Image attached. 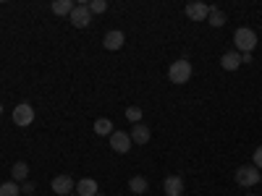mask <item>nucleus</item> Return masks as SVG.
Instances as JSON below:
<instances>
[{
    "mask_svg": "<svg viewBox=\"0 0 262 196\" xmlns=\"http://www.w3.org/2000/svg\"><path fill=\"white\" fill-rule=\"evenodd\" d=\"M221 65H223L226 71H236L238 65H242V53H236V50L226 53V55L221 58Z\"/></svg>",
    "mask_w": 262,
    "mask_h": 196,
    "instance_id": "nucleus-13",
    "label": "nucleus"
},
{
    "mask_svg": "<svg viewBox=\"0 0 262 196\" xmlns=\"http://www.w3.org/2000/svg\"><path fill=\"white\" fill-rule=\"evenodd\" d=\"M76 6H90V0H74Z\"/></svg>",
    "mask_w": 262,
    "mask_h": 196,
    "instance_id": "nucleus-24",
    "label": "nucleus"
},
{
    "mask_svg": "<svg viewBox=\"0 0 262 196\" xmlns=\"http://www.w3.org/2000/svg\"><path fill=\"white\" fill-rule=\"evenodd\" d=\"M131 141H134V144H139V146H144L149 139H152V131L144 126V123H134V128H131Z\"/></svg>",
    "mask_w": 262,
    "mask_h": 196,
    "instance_id": "nucleus-11",
    "label": "nucleus"
},
{
    "mask_svg": "<svg viewBox=\"0 0 262 196\" xmlns=\"http://www.w3.org/2000/svg\"><path fill=\"white\" fill-rule=\"evenodd\" d=\"M123 42H126L123 32L111 29V32H107V34L102 37V47H105V50H121V47H123Z\"/></svg>",
    "mask_w": 262,
    "mask_h": 196,
    "instance_id": "nucleus-9",
    "label": "nucleus"
},
{
    "mask_svg": "<svg viewBox=\"0 0 262 196\" xmlns=\"http://www.w3.org/2000/svg\"><path fill=\"white\" fill-rule=\"evenodd\" d=\"M11 178L18 183V181H27L29 178V165L27 162H16L13 165V170H11Z\"/></svg>",
    "mask_w": 262,
    "mask_h": 196,
    "instance_id": "nucleus-18",
    "label": "nucleus"
},
{
    "mask_svg": "<svg viewBox=\"0 0 262 196\" xmlns=\"http://www.w3.org/2000/svg\"><path fill=\"white\" fill-rule=\"evenodd\" d=\"M100 188H97V181L95 178H81V181H76V193L79 196H95Z\"/></svg>",
    "mask_w": 262,
    "mask_h": 196,
    "instance_id": "nucleus-12",
    "label": "nucleus"
},
{
    "mask_svg": "<svg viewBox=\"0 0 262 196\" xmlns=\"http://www.w3.org/2000/svg\"><path fill=\"white\" fill-rule=\"evenodd\" d=\"M236 183L242 186V188H252V186L262 183L259 167H254V165H242V167L236 170Z\"/></svg>",
    "mask_w": 262,
    "mask_h": 196,
    "instance_id": "nucleus-3",
    "label": "nucleus"
},
{
    "mask_svg": "<svg viewBox=\"0 0 262 196\" xmlns=\"http://www.w3.org/2000/svg\"><path fill=\"white\" fill-rule=\"evenodd\" d=\"M21 188L16 181H8V183H0V196H18Z\"/></svg>",
    "mask_w": 262,
    "mask_h": 196,
    "instance_id": "nucleus-19",
    "label": "nucleus"
},
{
    "mask_svg": "<svg viewBox=\"0 0 262 196\" xmlns=\"http://www.w3.org/2000/svg\"><path fill=\"white\" fill-rule=\"evenodd\" d=\"M247 196H254V193H247Z\"/></svg>",
    "mask_w": 262,
    "mask_h": 196,
    "instance_id": "nucleus-28",
    "label": "nucleus"
},
{
    "mask_svg": "<svg viewBox=\"0 0 262 196\" xmlns=\"http://www.w3.org/2000/svg\"><path fill=\"white\" fill-rule=\"evenodd\" d=\"M0 3H8V0H0Z\"/></svg>",
    "mask_w": 262,
    "mask_h": 196,
    "instance_id": "nucleus-27",
    "label": "nucleus"
},
{
    "mask_svg": "<svg viewBox=\"0 0 262 196\" xmlns=\"http://www.w3.org/2000/svg\"><path fill=\"white\" fill-rule=\"evenodd\" d=\"M69 196H79V193H69Z\"/></svg>",
    "mask_w": 262,
    "mask_h": 196,
    "instance_id": "nucleus-26",
    "label": "nucleus"
},
{
    "mask_svg": "<svg viewBox=\"0 0 262 196\" xmlns=\"http://www.w3.org/2000/svg\"><path fill=\"white\" fill-rule=\"evenodd\" d=\"M252 162H254V167H259V170H262V146H257V149H254Z\"/></svg>",
    "mask_w": 262,
    "mask_h": 196,
    "instance_id": "nucleus-22",
    "label": "nucleus"
},
{
    "mask_svg": "<svg viewBox=\"0 0 262 196\" xmlns=\"http://www.w3.org/2000/svg\"><path fill=\"white\" fill-rule=\"evenodd\" d=\"M207 21H210V27H212V29H221V27H226L228 16H226L221 8H210V13H207Z\"/></svg>",
    "mask_w": 262,
    "mask_h": 196,
    "instance_id": "nucleus-14",
    "label": "nucleus"
},
{
    "mask_svg": "<svg viewBox=\"0 0 262 196\" xmlns=\"http://www.w3.org/2000/svg\"><path fill=\"white\" fill-rule=\"evenodd\" d=\"M50 188H53L58 196H69V193L76 188V181H74L71 176H55V178L50 181Z\"/></svg>",
    "mask_w": 262,
    "mask_h": 196,
    "instance_id": "nucleus-8",
    "label": "nucleus"
},
{
    "mask_svg": "<svg viewBox=\"0 0 262 196\" xmlns=\"http://www.w3.org/2000/svg\"><path fill=\"white\" fill-rule=\"evenodd\" d=\"M95 196H105V193H100V191H97V193H95Z\"/></svg>",
    "mask_w": 262,
    "mask_h": 196,
    "instance_id": "nucleus-25",
    "label": "nucleus"
},
{
    "mask_svg": "<svg viewBox=\"0 0 262 196\" xmlns=\"http://www.w3.org/2000/svg\"><path fill=\"white\" fill-rule=\"evenodd\" d=\"M107 8V0H90V11L92 13H105Z\"/></svg>",
    "mask_w": 262,
    "mask_h": 196,
    "instance_id": "nucleus-21",
    "label": "nucleus"
},
{
    "mask_svg": "<svg viewBox=\"0 0 262 196\" xmlns=\"http://www.w3.org/2000/svg\"><path fill=\"white\" fill-rule=\"evenodd\" d=\"M128 188H131V193H134V196H139V193H144L149 188V183H147L144 176H131L128 178Z\"/></svg>",
    "mask_w": 262,
    "mask_h": 196,
    "instance_id": "nucleus-15",
    "label": "nucleus"
},
{
    "mask_svg": "<svg viewBox=\"0 0 262 196\" xmlns=\"http://www.w3.org/2000/svg\"><path fill=\"white\" fill-rule=\"evenodd\" d=\"M95 134L97 136H111L113 134V120L111 118H97L95 120Z\"/></svg>",
    "mask_w": 262,
    "mask_h": 196,
    "instance_id": "nucleus-17",
    "label": "nucleus"
},
{
    "mask_svg": "<svg viewBox=\"0 0 262 196\" xmlns=\"http://www.w3.org/2000/svg\"><path fill=\"white\" fill-rule=\"evenodd\" d=\"M74 6H76L74 0H53V6H50V8H53L55 16H69V13L74 11Z\"/></svg>",
    "mask_w": 262,
    "mask_h": 196,
    "instance_id": "nucleus-16",
    "label": "nucleus"
},
{
    "mask_svg": "<svg viewBox=\"0 0 262 196\" xmlns=\"http://www.w3.org/2000/svg\"><path fill=\"white\" fill-rule=\"evenodd\" d=\"M131 144L134 141H131V136L126 134V131H113L111 134V149L118 152V155H126V152L131 149Z\"/></svg>",
    "mask_w": 262,
    "mask_h": 196,
    "instance_id": "nucleus-7",
    "label": "nucleus"
},
{
    "mask_svg": "<svg viewBox=\"0 0 262 196\" xmlns=\"http://www.w3.org/2000/svg\"><path fill=\"white\" fill-rule=\"evenodd\" d=\"M168 79L173 84H186L191 79V63L186 58H179V60H173L170 63V68H168Z\"/></svg>",
    "mask_w": 262,
    "mask_h": 196,
    "instance_id": "nucleus-2",
    "label": "nucleus"
},
{
    "mask_svg": "<svg viewBox=\"0 0 262 196\" xmlns=\"http://www.w3.org/2000/svg\"><path fill=\"white\" fill-rule=\"evenodd\" d=\"M126 120H134V123H142V107H137V105H131V107H126Z\"/></svg>",
    "mask_w": 262,
    "mask_h": 196,
    "instance_id": "nucleus-20",
    "label": "nucleus"
},
{
    "mask_svg": "<svg viewBox=\"0 0 262 196\" xmlns=\"http://www.w3.org/2000/svg\"><path fill=\"white\" fill-rule=\"evenodd\" d=\"M184 13L191 18V21H207V13H210V6H205L202 0H189Z\"/></svg>",
    "mask_w": 262,
    "mask_h": 196,
    "instance_id": "nucleus-6",
    "label": "nucleus"
},
{
    "mask_svg": "<svg viewBox=\"0 0 262 196\" xmlns=\"http://www.w3.org/2000/svg\"><path fill=\"white\" fill-rule=\"evenodd\" d=\"M13 123H16V126H21V128L32 126V123H34V107H32V105H27V102L16 105V107H13Z\"/></svg>",
    "mask_w": 262,
    "mask_h": 196,
    "instance_id": "nucleus-5",
    "label": "nucleus"
},
{
    "mask_svg": "<svg viewBox=\"0 0 262 196\" xmlns=\"http://www.w3.org/2000/svg\"><path fill=\"white\" fill-rule=\"evenodd\" d=\"M233 45H236V53H252L257 47V34L249 27L236 29L233 32Z\"/></svg>",
    "mask_w": 262,
    "mask_h": 196,
    "instance_id": "nucleus-1",
    "label": "nucleus"
},
{
    "mask_svg": "<svg viewBox=\"0 0 262 196\" xmlns=\"http://www.w3.org/2000/svg\"><path fill=\"white\" fill-rule=\"evenodd\" d=\"M163 191H165V196H181L184 193V178L181 176H168L163 181Z\"/></svg>",
    "mask_w": 262,
    "mask_h": 196,
    "instance_id": "nucleus-10",
    "label": "nucleus"
},
{
    "mask_svg": "<svg viewBox=\"0 0 262 196\" xmlns=\"http://www.w3.org/2000/svg\"><path fill=\"white\" fill-rule=\"evenodd\" d=\"M92 11H90V6H74V11L69 13V21L76 27V29H84V27H90L92 24Z\"/></svg>",
    "mask_w": 262,
    "mask_h": 196,
    "instance_id": "nucleus-4",
    "label": "nucleus"
},
{
    "mask_svg": "<svg viewBox=\"0 0 262 196\" xmlns=\"http://www.w3.org/2000/svg\"><path fill=\"white\" fill-rule=\"evenodd\" d=\"M242 63H252V53H242Z\"/></svg>",
    "mask_w": 262,
    "mask_h": 196,
    "instance_id": "nucleus-23",
    "label": "nucleus"
}]
</instances>
